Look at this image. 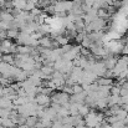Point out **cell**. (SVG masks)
Wrapping results in <instances>:
<instances>
[{"mask_svg":"<svg viewBox=\"0 0 128 128\" xmlns=\"http://www.w3.org/2000/svg\"><path fill=\"white\" fill-rule=\"evenodd\" d=\"M90 111H91V107L88 104H86V103H78V114L80 116L85 117Z\"/></svg>","mask_w":128,"mask_h":128,"instance_id":"obj_6","label":"cell"},{"mask_svg":"<svg viewBox=\"0 0 128 128\" xmlns=\"http://www.w3.org/2000/svg\"><path fill=\"white\" fill-rule=\"evenodd\" d=\"M46 128H51V127H46Z\"/></svg>","mask_w":128,"mask_h":128,"instance_id":"obj_14","label":"cell"},{"mask_svg":"<svg viewBox=\"0 0 128 128\" xmlns=\"http://www.w3.org/2000/svg\"><path fill=\"white\" fill-rule=\"evenodd\" d=\"M81 92H84L82 85H80V84H74V85H72V94L81 93Z\"/></svg>","mask_w":128,"mask_h":128,"instance_id":"obj_9","label":"cell"},{"mask_svg":"<svg viewBox=\"0 0 128 128\" xmlns=\"http://www.w3.org/2000/svg\"><path fill=\"white\" fill-rule=\"evenodd\" d=\"M74 128H86V127H85V126H75Z\"/></svg>","mask_w":128,"mask_h":128,"instance_id":"obj_12","label":"cell"},{"mask_svg":"<svg viewBox=\"0 0 128 128\" xmlns=\"http://www.w3.org/2000/svg\"><path fill=\"white\" fill-rule=\"evenodd\" d=\"M96 82L98 86H112L114 84L113 78H108V77H97Z\"/></svg>","mask_w":128,"mask_h":128,"instance_id":"obj_4","label":"cell"},{"mask_svg":"<svg viewBox=\"0 0 128 128\" xmlns=\"http://www.w3.org/2000/svg\"><path fill=\"white\" fill-rule=\"evenodd\" d=\"M1 61L10 64V65H14L15 64V55L14 54H4V55H1Z\"/></svg>","mask_w":128,"mask_h":128,"instance_id":"obj_5","label":"cell"},{"mask_svg":"<svg viewBox=\"0 0 128 128\" xmlns=\"http://www.w3.org/2000/svg\"><path fill=\"white\" fill-rule=\"evenodd\" d=\"M122 54L123 55H128V40L123 44V48H122Z\"/></svg>","mask_w":128,"mask_h":128,"instance_id":"obj_10","label":"cell"},{"mask_svg":"<svg viewBox=\"0 0 128 128\" xmlns=\"http://www.w3.org/2000/svg\"><path fill=\"white\" fill-rule=\"evenodd\" d=\"M126 36H127V38H128V28H127V29H126Z\"/></svg>","mask_w":128,"mask_h":128,"instance_id":"obj_13","label":"cell"},{"mask_svg":"<svg viewBox=\"0 0 128 128\" xmlns=\"http://www.w3.org/2000/svg\"><path fill=\"white\" fill-rule=\"evenodd\" d=\"M0 123L4 128H16V124L12 122V120L10 117H2L0 118Z\"/></svg>","mask_w":128,"mask_h":128,"instance_id":"obj_3","label":"cell"},{"mask_svg":"<svg viewBox=\"0 0 128 128\" xmlns=\"http://www.w3.org/2000/svg\"><path fill=\"white\" fill-rule=\"evenodd\" d=\"M35 102L39 104V106H42V107H48L51 104V96H47L45 93H38L35 96Z\"/></svg>","mask_w":128,"mask_h":128,"instance_id":"obj_2","label":"cell"},{"mask_svg":"<svg viewBox=\"0 0 128 128\" xmlns=\"http://www.w3.org/2000/svg\"><path fill=\"white\" fill-rule=\"evenodd\" d=\"M70 96H71V94H68V93H66V92H64V91L54 92V93L51 94V102L64 106L65 103L70 102Z\"/></svg>","mask_w":128,"mask_h":128,"instance_id":"obj_1","label":"cell"},{"mask_svg":"<svg viewBox=\"0 0 128 128\" xmlns=\"http://www.w3.org/2000/svg\"><path fill=\"white\" fill-rule=\"evenodd\" d=\"M62 128H74V126L71 123H64L62 124Z\"/></svg>","mask_w":128,"mask_h":128,"instance_id":"obj_11","label":"cell"},{"mask_svg":"<svg viewBox=\"0 0 128 128\" xmlns=\"http://www.w3.org/2000/svg\"><path fill=\"white\" fill-rule=\"evenodd\" d=\"M18 35H19L18 29H12V28H11V29L6 30V38H8V39H16Z\"/></svg>","mask_w":128,"mask_h":128,"instance_id":"obj_8","label":"cell"},{"mask_svg":"<svg viewBox=\"0 0 128 128\" xmlns=\"http://www.w3.org/2000/svg\"><path fill=\"white\" fill-rule=\"evenodd\" d=\"M38 121H39V117L38 116H29V117H26L25 124L29 126V127H35V124H36Z\"/></svg>","mask_w":128,"mask_h":128,"instance_id":"obj_7","label":"cell"}]
</instances>
